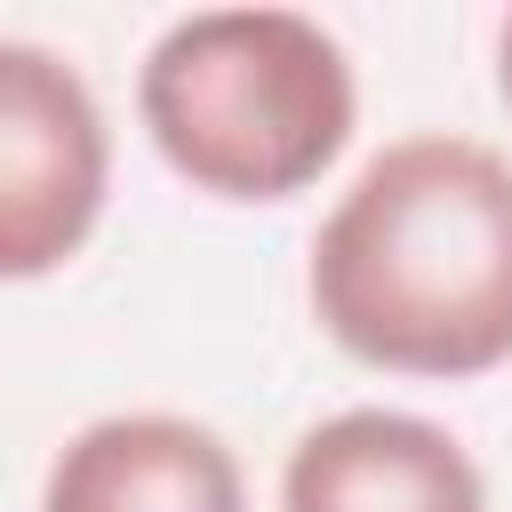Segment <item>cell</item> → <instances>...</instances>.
<instances>
[{"label": "cell", "instance_id": "obj_1", "mask_svg": "<svg viewBox=\"0 0 512 512\" xmlns=\"http://www.w3.org/2000/svg\"><path fill=\"white\" fill-rule=\"evenodd\" d=\"M320 328L392 376L512 360V160L472 136L384 144L312 240Z\"/></svg>", "mask_w": 512, "mask_h": 512}, {"label": "cell", "instance_id": "obj_2", "mask_svg": "<svg viewBox=\"0 0 512 512\" xmlns=\"http://www.w3.org/2000/svg\"><path fill=\"white\" fill-rule=\"evenodd\" d=\"M160 160L216 200H288L352 136V64L296 8H200L136 80Z\"/></svg>", "mask_w": 512, "mask_h": 512}, {"label": "cell", "instance_id": "obj_3", "mask_svg": "<svg viewBox=\"0 0 512 512\" xmlns=\"http://www.w3.org/2000/svg\"><path fill=\"white\" fill-rule=\"evenodd\" d=\"M104 112L88 80L32 48H0V272L32 280L64 264L104 208Z\"/></svg>", "mask_w": 512, "mask_h": 512}, {"label": "cell", "instance_id": "obj_4", "mask_svg": "<svg viewBox=\"0 0 512 512\" xmlns=\"http://www.w3.org/2000/svg\"><path fill=\"white\" fill-rule=\"evenodd\" d=\"M280 512H488V488L432 416L344 408L288 448Z\"/></svg>", "mask_w": 512, "mask_h": 512}, {"label": "cell", "instance_id": "obj_5", "mask_svg": "<svg viewBox=\"0 0 512 512\" xmlns=\"http://www.w3.org/2000/svg\"><path fill=\"white\" fill-rule=\"evenodd\" d=\"M40 512H248V488L208 424L104 416L56 456Z\"/></svg>", "mask_w": 512, "mask_h": 512}, {"label": "cell", "instance_id": "obj_6", "mask_svg": "<svg viewBox=\"0 0 512 512\" xmlns=\"http://www.w3.org/2000/svg\"><path fill=\"white\" fill-rule=\"evenodd\" d=\"M496 80H504V104H512V16H504V40H496Z\"/></svg>", "mask_w": 512, "mask_h": 512}]
</instances>
